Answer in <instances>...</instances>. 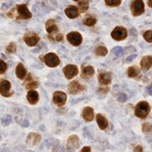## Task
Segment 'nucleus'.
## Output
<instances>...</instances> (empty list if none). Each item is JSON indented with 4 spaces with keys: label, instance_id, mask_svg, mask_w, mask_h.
<instances>
[{
    "label": "nucleus",
    "instance_id": "1",
    "mask_svg": "<svg viewBox=\"0 0 152 152\" xmlns=\"http://www.w3.org/2000/svg\"><path fill=\"white\" fill-rule=\"evenodd\" d=\"M150 113V104L147 102H140L135 107V116L139 119H145Z\"/></svg>",
    "mask_w": 152,
    "mask_h": 152
},
{
    "label": "nucleus",
    "instance_id": "2",
    "mask_svg": "<svg viewBox=\"0 0 152 152\" xmlns=\"http://www.w3.org/2000/svg\"><path fill=\"white\" fill-rule=\"evenodd\" d=\"M112 38L116 41H124L128 37V31L123 26H117L111 34Z\"/></svg>",
    "mask_w": 152,
    "mask_h": 152
},
{
    "label": "nucleus",
    "instance_id": "3",
    "mask_svg": "<svg viewBox=\"0 0 152 152\" xmlns=\"http://www.w3.org/2000/svg\"><path fill=\"white\" fill-rule=\"evenodd\" d=\"M131 11L134 16H139L144 13V3L142 0H134L131 4Z\"/></svg>",
    "mask_w": 152,
    "mask_h": 152
},
{
    "label": "nucleus",
    "instance_id": "4",
    "mask_svg": "<svg viewBox=\"0 0 152 152\" xmlns=\"http://www.w3.org/2000/svg\"><path fill=\"white\" fill-rule=\"evenodd\" d=\"M44 61H45L46 65L51 68L57 67V66L60 64V59H59L58 56L54 53H48L47 55L44 57Z\"/></svg>",
    "mask_w": 152,
    "mask_h": 152
},
{
    "label": "nucleus",
    "instance_id": "5",
    "mask_svg": "<svg viewBox=\"0 0 152 152\" xmlns=\"http://www.w3.org/2000/svg\"><path fill=\"white\" fill-rule=\"evenodd\" d=\"M67 41L69 42L72 46H79L82 43V36L78 31H71L67 35Z\"/></svg>",
    "mask_w": 152,
    "mask_h": 152
},
{
    "label": "nucleus",
    "instance_id": "6",
    "mask_svg": "<svg viewBox=\"0 0 152 152\" xmlns=\"http://www.w3.org/2000/svg\"><path fill=\"white\" fill-rule=\"evenodd\" d=\"M67 100V94L63 91H55L53 94V102L58 107H63Z\"/></svg>",
    "mask_w": 152,
    "mask_h": 152
},
{
    "label": "nucleus",
    "instance_id": "7",
    "mask_svg": "<svg viewBox=\"0 0 152 152\" xmlns=\"http://www.w3.org/2000/svg\"><path fill=\"white\" fill-rule=\"evenodd\" d=\"M23 40L26 42V45L29 46V47H35V46H37V44L40 42V37L37 35V34L28 33L24 35Z\"/></svg>",
    "mask_w": 152,
    "mask_h": 152
},
{
    "label": "nucleus",
    "instance_id": "8",
    "mask_svg": "<svg viewBox=\"0 0 152 152\" xmlns=\"http://www.w3.org/2000/svg\"><path fill=\"white\" fill-rule=\"evenodd\" d=\"M16 11H18V18L21 19H28L31 18V13L28 10V6L26 4H19L16 6Z\"/></svg>",
    "mask_w": 152,
    "mask_h": 152
},
{
    "label": "nucleus",
    "instance_id": "9",
    "mask_svg": "<svg viewBox=\"0 0 152 152\" xmlns=\"http://www.w3.org/2000/svg\"><path fill=\"white\" fill-rule=\"evenodd\" d=\"M63 73H64L65 77L67 79H72V78H74L78 74V68L76 65H72V64L67 65L63 69Z\"/></svg>",
    "mask_w": 152,
    "mask_h": 152
},
{
    "label": "nucleus",
    "instance_id": "10",
    "mask_svg": "<svg viewBox=\"0 0 152 152\" xmlns=\"http://www.w3.org/2000/svg\"><path fill=\"white\" fill-rule=\"evenodd\" d=\"M11 88V84L8 80H1L0 81V94H1L3 96L8 97L12 95V92L10 91Z\"/></svg>",
    "mask_w": 152,
    "mask_h": 152
},
{
    "label": "nucleus",
    "instance_id": "11",
    "mask_svg": "<svg viewBox=\"0 0 152 152\" xmlns=\"http://www.w3.org/2000/svg\"><path fill=\"white\" fill-rule=\"evenodd\" d=\"M85 87L80 84L79 81H72L69 84V86H68V90H69L71 94H77L79 92L83 91Z\"/></svg>",
    "mask_w": 152,
    "mask_h": 152
},
{
    "label": "nucleus",
    "instance_id": "12",
    "mask_svg": "<svg viewBox=\"0 0 152 152\" xmlns=\"http://www.w3.org/2000/svg\"><path fill=\"white\" fill-rule=\"evenodd\" d=\"M79 146V138L76 135H72L68 138L67 140V149L70 151L75 150L76 148H78Z\"/></svg>",
    "mask_w": 152,
    "mask_h": 152
},
{
    "label": "nucleus",
    "instance_id": "13",
    "mask_svg": "<svg viewBox=\"0 0 152 152\" xmlns=\"http://www.w3.org/2000/svg\"><path fill=\"white\" fill-rule=\"evenodd\" d=\"M41 135L38 133H29L26 137V143L31 146H35L38 145L39 143L41 142Z\"/></svg>",
    "mask_w": 152,
    "mask_h": 152
},
{
    "label": "nucleus",
    "instance_id": "14",
    "mask_svg": "<svg viewBox=\"0 0 152 152\" xmlns=\"http://www.w3.org/2000/svg\"><path fill=\"white\" fill-rule=\"evenodd\" d=\"M38 86H39V82L34 79L33 75L28 74V77H26V81H24V87H26V89L31 90V89H35V88H37Z\"/></svg>",
    "mask_w": 152,
    "mask_h": 152
},
{
    "label": "nucleus",
    "instance_id": "15",
    "mask_svg": "<svg viewBox=\"0 0 152 152\" xmlns=\"http://www.w3.org/2000/svg\"><path fill=\"white\" fill-rule=\"evenodd\" d=\"M81 116L86 122H91L92 120L94 119V109L90 107H85L84 109H83L82 113H81Z\"/></svg>",
    "mask_w": 152,
    "mask_h": 152
},
{
    "label": "nucleus",
    "instance_id": "16",
    "mask_svg": "<svg viewBox=\"0 0 152 152\" xmlns=\"http://www.w3.org/2000/svg\"><path fill=\"white\" fill-rule=\"evenodd\" d=\"M65 14L69 18L73 19L79 16V10H78L77 7H75L74 5H70L65 8Z\"/></svg>",
    "mask_w": 152,
    "mask_h": 152
},
{
    "label": "nucleus",
    "instance_id": "17",
    "mask_svg": "<svg viewBox=\"0 0 152 152\" xmlns=\"http://www.w3.org/2000/svg\"><path fill=\"white\" fill-rule=\"evenodd\" d=\"M99 81L102 85H109L112 81V74L110 72H102L99 75Z\"/></svg>",
    "mask_w": 152,
    "mask_h": 152
},
{
    "label": "nucleus",
    "instance_id": "18",
    "mask_svg": "<svg viewBox=\"0 0 152 152\" xmlns=\"http://www.w3.org/2000/svg\"><path fill=\"white\" fill-rule=\"evenodd\" d=\"M46 31H47L49 34H51V35L58 33V26H57V23H55L54 19H49L47 23H46Z\"/></svg>",
    "mask_w": 152,
    "mask_h": 152
},
{
    "label": "nucleus",
    "instance_id": "19",
    "mask_svg": "<svg viewBox=\"0 0 152 152\" xmlns=\"http://www.w3.org/2000/svg\"><path fill=\"white\" fill-rule=\"evenodd\" d=\"M26 99H28V102L31 104H36L37 102H39V94L36 91L35 89H31L28 92Z\"/></svg>",
    "mask_w": 152,
    "mask_h": 152
},
{
    "label": "nucleus",
    "instance_id": "20",
    "mask_svg": "<svg viewBox=\"0 0 152 152\" xmlns=\"http://www.w3.org/2000/svg\"><path fill=\"white\" fill-rule=\"evenodd\" d=\"M94 74V69L92 66H86V67H82V73L81 77L84 79H89Z\"/></svg>",
    "mask_w": 152,
    "mask_h": 152
},
{
    "label": "nucleus",
    "instance_id": "21",
    "mask_svg": "<svg viewBox=\"0 0 152 152\" xmlns=\"http://www.w3.org/2000/svg\"><path fill=\"white\" fill-rule=\"evenodd\" d=\"M96 122H97V125H99V129L102 130H105L107 128V125H109V122H107V118H105L104 115L102 114H99L96 115Z\"/></svg>",
    "mask_w": 152,
    "mask_h": 152
},
{
    "label": "nucleus",
    "instance_id": "22",
    "mask_svg": "<svg viewBox=\"0 0 152 152\" xmlns=\"http://www.w3.org/2000/svg\"><path fill=\"white\" fill-rule=\"evenodd\" d=\"M141 68L143 71H148L151 68L152 65V58L151 56H145L143 59L141 60Z\"/></svg>",
    "mask_w": 152,
    "mask_h": 152
},
{
    "label": "nucleus",
    "instance_id": "23",
    "mask_svg": "<svg viewBox=\"0 0 152 152\" xmlns=\"http://www.w3.org/2000/svg\"><path fill=\"white\" fill-rule=\"evenodd\" d=\"M15 74L18 76V79H24L26 76V67L21 64V63H18V66H16L15 69Z\"/></svg>",
    "mask_w": 152,
    "mask_h": 152
},
{
    "label": "nucleus",
    "instance_id": "24",
    "mask_svg": "<svg viewBox=\"0 0 152 152\" xmlns=\"http://www.w3.org/2000/svg\"><path fill=\"white\" fill-rule=\"evenodd\" d=\"M127 75L130 78H137L140 75V70L136 66H132V67H129L128 70H127Z\"/></svg>",
    "mask_w": 152,
    "mask_h": 152
},
{
    "label": "nucleus",
    "instance_id": "25",
    "mask_svg": "<svg viewBox=\"0 0 152 152\" xmlns=\"http://www.w3.org/2000/svg\"><path fill=\"white\" fill-rule=\"evenodd\" d=\"M78 7H79V11L86 12L88 10V7H89V1L88 0H79Z\"/></svg>",
    "mask_w": 152,
    "mask_h": 152
},
{
    "label": "nucleus",
    "instance_id": "26",
    "mask_svg": "<svg viewBox=\"0 0 152 152\" xmlns=\"http://www.w3.org/2000/svg\"><path fill=\"white\" fill-rule=\"evenodd\" d=\"M83 23L87 26H94L95 23H96V18L94 16H91V15H87L86 18H84L83 20Z\"/></svg>",
    "mask_w": 152,
    "mask_h": 152
},
{
    "label": "nucleus",
    "instance_id": "27",
    "mask_svg": "<svg viewBox=\"0 0 152 152\" xmlns=\"http://www.w3.org/2000/svg\"><path fill=\"white\" fill-rule=\"evenodd\" d=\"M94 53L96 56H100V57L102 56H105L107 54V49L104 47V46H99V47L95 48Z\"/></svg>",
    "mask_w": 152,
    "mask_h": 152
},
{
    "label": "nucleus",
    "instance_id": "28",
    "mask_svg": "<svg viewBox=\"0 0 152 152\" xmlns=\"http://www.w3.org/2000/svg\"><path fill=\"white\" fill-rule=\"evenodd\" d=\"M105 1V4L107 6H111V7H116V6H119L121 4L122 0H104Z\"/></svg>",
    "mask_w": 152,
    "mask_h": 152
},
{
    "label": "nucleus",
    "instance_id": "29",
    "mask_svg": "<svg viewBox=\"0 0 152 152\" xmlns=\"http://www.w3.org/2000/svg\"><path fill=\"white\" fill-rule=\"evenodd\" d=\"M143 37L144 39H145V41L147 42V43H151L152 42V31L151 29H149V31H146L145 33L143 34Z\"/></svg>",
    "mask_w": 152,
    "mask_h": 152
},
{
    "label": "nucleus",
    "instance_id": "30",
    "mask_svg": "<svg viewBox=\"0 0 152 152\" xmlns=\"http://www.w3.org/2000/svg\"><path fill=\"white\" fill-rule=\"evenodd\" d=\"M6 51L8 53H10V54H14V53H15V51H16V45H15V43L11 42V43L8 45V47L6 48Z\"/></svg>",
    "mask_w": 152,
    "mask_h": 152
},
{
    "label": "nucleus",
    "instance_id": "31",
    "mask_svg": "<svg viewBox=\"0 0 152 152\" xmlns=\"http://www.w3.org/2000/svg\"><path fill=\"white\" fill-rule=\"evenodd\" d=\"M123 53H124V51L121 47H116V48L113 49V54H114L116 57H120V56H122L123 55Z\"/></svg>",
    "mask_w": 152,
    "mask_h": 152
},
{
    "label": "nucleus",
    "instance_id": "32",
    "mask_svg": "<svg viewBox=\"0 0 152 152\" xmlns=\"http://www.w3.org/2000/svg\"><path fill=\"white\" fill-rule=\"evenodd\" d=\"M7 70V64L3 60H0V73H4Z\"/></svg>",
    "mask_w": 152,
    "mask_h": 152
},
{
    "label": "nucleus",
    "instance_id": "33",
    "mask_svg": "<svg viewBox=\"0 0 152 152\" xmlns=\"http://www.w3.org/2000/svg\"><path fill=\"white\" fill-rule=\"evenodd\" d=\"M142 130H143L144 133H150L151 132V125L149 123H145L142 127Z\"/></svg>",
    "mask_w": 152,
    "mask_h": 152
},
{
    "label": "nucleus",
    "instance_id": "34",
    "mask_svg": "<svg viewBox=\"0 0 152 152\" xmlns=\"http://www.w3.org/2000/svg\"><path fill=\"white\" fill-rule=\"evenodd\" d=\"M118 100H119L120 102H124L127 100V95L124 94V92H121V94H119L118 95Z\"/></svg>",
    "mask_w": 152,
    "mask_h": 152
},
{
    "label": "nucleus",
    "instance_id": "35",
    "mask_svg": "<svg viewBox=\"0 0 152 152\" xmlns=\"http://www.w3.org/2000/svg\"><path fill=\"white\" fill-rule=\"evenodd\" d=\"M137 57V55L136 54H134V55H132V56H129L128 58H127V60H126V62L127 63H129V62H131V61H133L135 58Z\"/></svg>",
    "mask_w": 152,
    "mask_h": 152
},
{
    "label": "nucleus",
    "instance_id": "36",
    "mask_svg": "<svg viewBox=\"0 0 152 152\" xmlns=\"http://www.w3.org/2000/svg\"><path fill=\"white\" fill-rule=\"evenodd\" d=\"M90 151H91V148H90V147H88V146L83 147V148L81 149V152H90Z\"/></svg>",
    "mask_w": 152,
    "mask_h": 152
},
{
    "label": "nucleus",
    "instance_id": "37",
    "mask_svg": "<svg viewBox=\"0 0 152 152\" xmlns=\"http://www.w3.org/2000/svg\"><path fill=\"white\" fill-rule=\"evenodd\" d=\"M99 91L102 92V94H107V92L109 91V88H99Z\"/></svg>",
    "mask_w": 152,
    "mask_h": 152
},
{
    "label": "nucleus",
    "instance_id": "38",
    "mask_svg": "<svg viewBox=\"0 0 152 152\" xmlns=\"http://www.w3.org/2000/svg\"><path fill=\"white\" fill-rule=\"evenodd\" d=\"M143 149H142V147L141 146H137L136 148L134 149V151H142Z\"/></svg>",
    "mask_w": 152,
    "mask_h": 152
},
{
    "label": "nucleus",
    "instance_id": "39",
    "mask_svg": "<svg viewBox=\"0 0 152 152\" xmlns=\"http://www.w3.org/2000/svg\"><path fill=\"white\" fill-rule=\"evenodd\" d=\"M151 2H152V1H151V0H149V1H148V4H149V6H150V7L152 6V4H151Z\"/></svg>",
    "mask_w": 152,
    "mask_h": 152
},
{
    "label": "nucleus",
    "instance_id": "40",
    "mask_svg": "<svg viewBox=\"0 0 152 152\" xmlns=\"http://www.w3.org/2000/svg\"><path fill=\"white\" fill-rule=\"evenodd\" d=\"M74 1H79V0H74Z\"/></svg>",
    "mask_w": 152,
    "mask_h": 152
}]
</instances>
